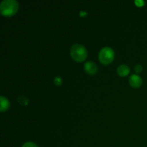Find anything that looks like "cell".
I'll return each mask as SVG.
<instances>
[{
    "mask_svg": "<svg viewBox=\"0 0 147 147\" xmlns=\"http://www.w3.org/2000/svg\"><path fill=\"white\" fill-rule=\"evenodd\" d=\"M19 3L15 0H4L0 4V12L6 17H10L17 13Z\"/></svg>",
    "mask_w": 147,
    "mask_h": 147,
    "instance_id": "6da1fadb",
    "label": "cell"
},
{
    "mask_svg": "<svg viewBox=\"0 0 147 147\" xmlns=\"http://www.w3.org/2000/svg\"><path fill=\"white\" fill-rule=\"evenodd\" d=\"M70 55L73 60L78 63L85 61L87 58L88 52L86 47L80 44L73 45L70 49Z\"/></svg>",
    "mask_w": 147,
    "mask_h": 147,
    "instance_id": "7a4b0ae2",
    "label": "cell"
},
{
    "mask_svg": "<svg viewBox=\"0 0 147 147\" xmlns=\"http://www.w3.org/2000/svg\"><path fill=\"white\" fill-rule=\"evenodd\" d=\"M115 57V53L111 47H106L100 50L98 54V58L103 65L111 64Z\"/></svg>",
    "mask_w": 147,
    "mask_h": 147,
    "instance_id": "3957f363",
    "label": "cell"
},
{
    "mask_svg": "<svg viewBox=\"0 0 147 147\" xmlns=\"http://www.w3.org/2000/svg\"><path fill=\"white\" fill-rule=\"evenodd\" d=\"M85 71L90 76H94L98 72V66L93 62H86L84 65Z\"/></svg>",
    "mask_w": 147,
    "mask_h": 147,
    "instance_id": "277c9868",
    "label": "cell"
},
{
    "mask_svg": "<svg viewBox=\"0 0 147 147\" xmlns=\"http://www.w3.org/2000/svg\"><path fill=\"white\" fill-rule=\"evenodd\" d=\"M142 78L136 74H133L129 77V84L131 85V86L135 88H139L142 86Z\"/></svg>",
    "mask_w": 147,
    "mask_h": 147,
    "instance_id": "5b68a950",
    "label": "cell"
},
{
    "mask_svg": "<svg viewBox=\"0 0 147 147\" xmlns=\"http://www.w3.org/2000/svg\"><path fill=\"white\" fill-rule=\"evenodd\" d=\"M117 73L121 77H126L130 73V68L126 65H121L118 67Z\"/></svg>",
    "mask_w": 147,
    "mask_h": 147,
    "instance_id": "8992f818",
    "label": "cell"
},
{
    "mask_svg": "<svg viewBox=\"0 0 147 147\" xmlns=\"http://www.w3.org/2000/svg\"><path fill=\"white\" fill-rule=\"evenodd\" d=\"M0 102H1V103H0V111L4 112L8 110L10 106V103L8 99L4 96H1L0 97Z\"/></svg>",
    "mask_w": 147,
    "mask_h": 147,
    "instance_id": "52a82bcc",
    "label": "cell"
},
{
    "mask_svg": "<svg viewBox=\"0 0 147 147\" xmlns=\"http://www.w3.org/2000/svg\"><path fill=\"white\" fill-rule=\"evenodd\" d=\"M22 147H38L37 146V145L35 144L34 143H33V142H26V143H24V144H23Z\"/></svg>",
    "mask_w": 147,
    "mask_h": 147,
    "instance_id": "ba28073f",
    "label": "cell"
},
{
    "mask_svg": "<svg viewBox=\"0 0 147 147\" xmlns=\"http://www.w3.org/2000/svg\"><path fill=\"white\" fill-rule=\"evenodd\" d=\"M142 66L141 65H136L134 67V70L136 72V73H141L142 71Z\"/></svg>",
    "mask_w": 147,
    "mask_h": 147,
    "instance_id": "9c48e42d",
    "label": "cell"
}]
</instances>
